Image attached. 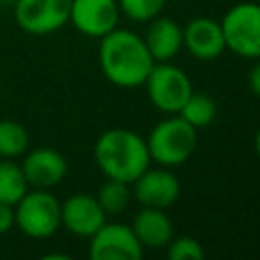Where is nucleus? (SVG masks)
Here are the masks:
<instances>
[{
    "label": "nucleus",
    "mask_w": 260,
    "mask_h": 260,
    "mask_svg": "<svg viewBox=\"0 0 260 260\" xmlns=\"http://www.w3.org/2000/svg\"><path fill=\"white\" fill-rule=\"evenodd\" d=\"M98 61L106 79L118 87L144 85L154 65L144 39L118 26L100 39Z\"/></svg>",
    "instance_id": "obj_1"
},
{
    "label": "nucleus",
    "mask_w": 260,
    "mask_h": 260,
    "mask_svg": "<svg viewBox=\"0 0 260 260\" xmlns=\"http://www.w3.org/2000/svg\"><path fill=\"white\" fill-rule=\"evenodd\" d=\"M93 158L108 179L132 183L150 167L146 140L128 128H110L95 140Z\"/></svg>",
    "instance_id": "obj_2"
},
{
    "label": "nucleus",
    "mask_w": 260,
    "mask_h": 260,
    "mask_svg": "<svg viewBox=\"0 0 260 260\" xmlns=\"http://www.w3.org/2000/svg\"><path fill=\"white\" fill-rule=\"evenodd\" d=\"M197 146V128L185 122L179 114L160 120L146 138V148L150 160L160 167H179L183 165Z\"/></svg>",
    "instance_id": "obj_3"
},
{
    "label": "nucleus",
    "mask_w": 260,
    "mask_h": 260,
    "mask_svg": "<svg viewBox=\"0 0 260 260\" xmlns=\"http://www.w3.org/2000/svg\"><path fill=\"white\" fill-rule=\"evenodd\" d=\"M16 228L32 240H47L61 228V201L49 189H28L14 205Z\"/></svg>",
    "instance_id": "obj_4"
},
{
    "label": "nucleus",
    "mask_w": 260,
    "mask_h": 260,
    "mask_svg": "<svg viewBox=\"0 0 260 260\" xmlns=\"http://www.w3.org/2000/svg\"><path fill=\"white\" fill-rule=\"evenodd\" d=\"M225 49L246 59H260V4L240 2L221 18Z\"/></svg>",
    "instance_id": "obj_5"
},
{
    "label": "nucleus",
    "mask_w": 260,
    "mask_h": 260,
    "mask_svg": "<svg viewBox=\"0 0 260 260\" xmlns=\"http://www.w3.org/2000/svg\"><path fill=\"white\" fill-rule=\"evenodd\" d=\"M144 85L152 106L165 114H179L187 98L193 93V85L187 73L169 61L154 63Z\"/></svg>",
    "instance_id": "obj_6"
},
{
    "label": "nucleus",
    "mask_w": 260,
    "mask_h": 260,
    "mask_svg": "<svg viewBox=\"0 0 260 260\" xmlns=\"http://www.w3.org/2000/svg\"><path fill=\"white\" fill-rule=\"evenodd\" d=\"M71 0H16L12 4L16 24L35 37L51 35L69 22Z\"/></svg>",
    "instance_id": "obj_7"
},
{
    "label": "nucleus",
    "mask_w": 260,
    "mask_h": 260,
    "mask_svg": "<svg viewBox=\"0 0 260 260\" xmlns=\"http://www.w3.org/2000/svg\"><path fill=\"white\" fill-rule=\"evenodd\" d=\"M87 254L91 260H140L144 248L138 242L132 225L104 221L102 228L89 236Z\"/></svg>",
    "instance_id": "obj_8"
},
{
    "label": "nucleus",
    "mask_w": 260,
    "mask_h": 260,
    "mask_svg": "<svg viewBox=\"0 0 260 260\" xmlns=\"http://www.w3.org/2000/svg\"><path fill=\"white\" fill-rule=\"evenodd\" d=\"M130 185H132V195L144 207L167 209L181 195L179 179L167 167L160 165L158 169H150V167L144 169Z\"/></svg>",
    "instance_id": "obj_9"
},
{
    "label": "nucleus",
    "mask_w": 260,
    "mask_h": 260,
    "mask_svg": "<svg viewBox=\"0 0 260 260\" xmlns=\"http://www.w3.org/2000/svg\"><path fill=\"white\" fill-rule=\"evenodd\" d=\"M118 0H71L69 22L85 37L102 39L118 26Z\"/></svg>",
    "instance_id": "obj_10"
},
{
    "label": "nucleus",
    "mask_w": 260,
    "mask_h": 260,
    "mask_svg": "<svg viewBox=\"0 0 260 260\" xmlns=\"http://www.w3.org/2000/svg\"><path fill=\"white\" fill-rule=\"evenodd\" d=\"M22 173L28 187L35 189H53L57 187L67 175V158L49 146H39L26 150L22 154Z\"/></svg>",
    "instance_id": "obj_11"
},
{
    "label": "nucleus",
    "mask_w": 260,
    "mask_h": 260,
    "mask_svg": "<svg viewBox=\"0 0 260 260\" xmlns=\"http://www.w3.org/2000/svg\"><path fill=\"white\" fill-rule=\"evenodd\" d=\"M106 221V213L100 207L95 195L89 193H73L65 201H61V228L79 238L93 236L102 223Z\"/></svg>",
    "instance_id": "obj_12"
},
{
    "label": "nucleus",
    "mask_w": 260,
    "mask_h": 260,
    "mask_svg": "<svg viewBox=\"0 0 260 260\" xmlns=\"http://www.w3.org/2000/svg\"><path fill=\"white\" fill-rule=\"evenodd\" d=\"M183 47L201 61H211L225 51L221 24L207 16H197L183 28Z\"/></svg>",
    "instance_id": "obj_13"
},
{
    "label": "nucleus",
    "mask_w": 260,
    "mask_h": 260,
    "mask_svg": "<svg viewBox=\"0 0 260 260\" xmlns=\"http://www.w3.org/2000/svg\"><path fill=\"white\" fill-rule=\"evenodd\" d=\"M148 22H150L148 30L142 39H144L154 63L171 61L183 47V28L173 18H167L160 14Z\"/></svg>",
    "instance_id": "obj_14"
},
{
    "label": "nucleus",
    "mask_w": 260,
    "mask_h": 260,
    "mask_svg": "<svg viewBox=\"0 0 260 260\" xmlns=\"http://www.w3.org/2000/svg\"><path fill=\"white\" fill-rule=\"evenodd\" d=\"M132 230L142 248H165L173 240V221L158 207H144L134 215Z\"/></svg>",
    "instance_id": "obj_15"
},
{
    "label": "nucleus",
    "mask_w": 260,
    "mask_h": 260,
    "mask_svg": "<svg viewBox=\"0 0 260 260\" xmlns=\"http://www.w3.org/2000/svg\"><path fill=\"white\" fill-rule=\"evenodd\" d=\"M28 191L20 162L14 158H0V203L16 205V201Z\"/></svg>",
    "instance_id": "obj_16"
},
{
    "label": "nucleus",
    "mask_w": 260,
    "mask_h": 260,
    "mask_svg": "<svg viewBox=\"0 0 260 260\" xmlns=\"http://www.w3.org/2000/svg\"><path fill=\"white\" fill-rule=\"evenodd\" d=\"M130 183L118 181V179H108L106 183H102V187L98 189V203L104 209L106 215H118L122 213L128 203H130Z\"/></svg>",
    "instance_id": "obj_17"
},
{
    "label": "nucleus",
    "mask_w": 260,
    "mask_h": 260,
    "mask_svg": "<svg viewBox=\"0 0 260 260\" xmlns=\"http://www.w3.org/2000/svg\"><path fill=\"white\" fill-rule=\"evenodd\" d=\"M215 114H217L215 102L207 93H195V91L187 98V102L179 110V116L185 122H189L193 128H203L211 124L215 120Z\"/></svg>",
    "instance_id": "obj_18"
},
{
    "label": "nucleus",
    "mask_w": 260,
    "mask_h": 260,
    "mask_svg": "<svg viewBox=\"0 0 260 260\" xmlns=\"http://www.w3.org/2000/svg\"><path fill=\"white\" fill-rule=\"evenodd\" d=\"M28 148L26 128L16 120H0V158H18Z\"/></svg>",
    "instance_id": "obj_19"
},
{
    "label": "nucleus",
    "mask_w": 260,
    "mask_h": 260,
    "mask_svg": "<svg viewBox=\"0 0 260 260\" xmlns=\"http://www.w3.org/2000/svg\"><path fill=\"white\" fill-rule=\"evenodd\" d=\"M165 2L167 0H118V8L134 22H148L162 12Z\"/></svg>",
    "instance_id": "obj_20"
},
{
    "label": "nucleus",
    "mask_w": 260,
    "mask_h": 260,
    "mask_svg": "<svg viewBox=\"0 0 260 260\" xmlns=\"http://www.w3.org/2000/svg\"><path fill=\"white\" fill-rule=\"evenodd\" d=\"M167 256L171 260H203L205 250L199 240L191 236H179L167 244Z\"/></svg>",
    "instance_id": "obj_21"
},
{
    "label": "nucleus",
    "mask_w": 260,
    "mask_h": 260,
    "mask_svg": "<svg viewBox=\"0 0 260 260\" xmlns=\"http://www.w3.org/2000/svg\"><path fill=\"white\" fill-rule=\"evenodd\" d=\"M12 228H16V219H14V205L0 203V236L8 234Z\"/></svg>",
    "instance_id": "obj_22"
},
{
    "label": "nucleus",
    "mask_w": 260,
    "mask_h": 260,
    "mask_svg": "<svg viewBox=\"0 0 260 260\" xmlns=\"http://www.w3.org/2000/svg\"><path fill=\"white\" fill-rule=\"evenodd\" d=\"M248 87H250V91H252L254 95L260 98V59L252 65V69H250V73H248Z\"/></svg>",
    "instance_id": "obj_23"
},
{
    "label": "nucleus",
    "mask_w": 260,
    "mask_h": 260,
    "mask_svg": "<svg viewBox=\"0 0 260 260\" xmlns=\"http://www.w3.org/2000/svg\"><path fill=\"white\" fill-rule=\"evenodd\" d=\"M254 148H256V154L260 156V128L256 132V136H254Z\"/></svg>",
    "instance_id": "obj_24"
},
{
    "label": "nucleus",
    "mask_w": 260,
    "mask_h": 260,
    "mask_svg": "<svg viewBox=\"0 0 260 260\" xmlns=\"http://www.w3.org/2000/svg\"><path fill=\"white\" fill-rule=\"evenodd\" d=\"M0 2H2V4H4V2H10V4H14L16 0H0Z\"/></svg>",
    "instance_id": "obj_25"
},
{
    "label": "nucleus",
    "mask_w": 260,
    "mask_h": 260,
    "mask_svg": "<svg viewBox=\"0 0 260 260\" xmlns=\"http://www.w3.org/2000/svg\"><path fill=\"white\" fill-rule=\"evenodd\" d=\"M0 87H2V73H0Z\"/></svg>",
    "instance_id": "obj_26"
},
{
    "label": "nucleus",
    "mask_w": 260,
    "mask_h": 260,
    "mask_svg": "<svg viewBox=\"0 0 260 260\" xmlns=\"http://www.w3.org/2000/svg\"><path fill=\"white\" fill-rule=\"evenodd\" d=\"M256 2H258V4H260V0H256Z\"/></svg>",
    "instance_id": "obj_27"
},
{
    "label": "nucleus",
    "mask_w": 260,
    "mask_h": 260,
    "mask_svg": "<svg viewBox=\"0 0 260 260\" xmlns=\"http://www.w3.org/2000/svg\"><path fill=\"white\" fill-rule=\"evenodd\" d=\"M0 6H2V2H0Z\"/></svg>",
    "instance_id": "obj_28"
}]
</instances>
